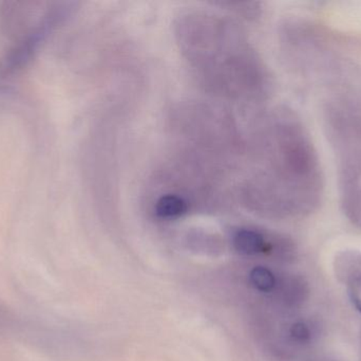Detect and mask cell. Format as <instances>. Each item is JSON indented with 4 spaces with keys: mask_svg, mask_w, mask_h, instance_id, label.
I'll list each match as a JSON object with an SVG mask.
<instances>
[{
    "mask_svg": "<svg viewBox=\"0 0 361 361\" xmlns=\"http://www.w3.org/2000/svg\"><path fill=\"white\" fill-rule=\"evenodd\" d=\"M324 196L319 155L298 114L275 107L259 117L246 135L235 199L267 215L305 218Z\"/></svg>",
    "mask_w": 361,
    "mask_h": 361,
    "instance_id": "6da1fadb",
    "label": "cell"
},
{
    "mask_svg": "<svg viewBox=\"0 0 361 361\" xmlns=\"http://www.w3.org/2000/svg\"><path fill=\"white\" fill-rule=\"evenodd\" d=\"M173 32L189 71L212 97L238 104L267 99L269 69L243 28L231 17L187 8L176 16Z\"/></svg>",
    "mask_w": 361,
    "mask_h": 361,
    "instance_id": "7a4b0ae2",
    "label": "cell"
},
{
    "mask_svg": "<svg viewBox=\"0 0 361 361\" xmlns=\"http://www.w3.org/2000/svg\"><path fill=\"white\" fill-rule=\"evenodd\" d=\"M167 157L210 182L235 191L246 135L223 106L197 100L176 104L169 114Z\"/></svg>",
    "mask_w": 361,
    "mask_h": 361,
    "instance_id": "3957f363",
    "label": "cell"
},
{
    "mask_svg": "<svg viewBox=\"0 0 361 361\" xmlns=\"http://www.w3.org/2000/svg\"><path fill=\"white\" fill-rule=\"evenodd\" d=\"M324 122L336 156L343 212L361 229V101L339 100L329 104Z\"/></svg>",
    "mask_w": 361,
    "mask_h": 361,
    "instance_id": "277c9868",
    "label": "cell"
},
{
    "mask_svg": "<svg viewBox=\"0 0 361 361\" xmlns=\"http://www.w3.org/2000/svg\"><path fill=\"white\" fill-rule=\"evenodd\" d=\"M334 271L345 286L350 302L361 315V252L345 250L337 254Z\"/></svg>",
    "mask_w": 361,
    "mask_h": 361,
    "instance_id": "5b68a950",
    "label": "cell"
},
{
    "mask_svg": "<svg viewBox=\"0 0 361 361\" xmlns=\"http://www.w3.org/2000/svg\"><path fill=\"white\" fill-rule=\"evenodd\" d=\"M221 6H224L227 10L233 11L235 14L247 19H255L261 13L260 4L258 2L248 1H228L221 2Z\"/></svg>",
    "mask_w": 361,
    "mask_h": 361,
    "instance_id": "8992f818",
    "label": "cell"
},
{
    "mask_svg": "<svg viewBox=\"0 0 361 361\" xmlns=\"http://www.w3.org/2000/svg\"><path fill=\"white\" fill-rule=\"evenodd\" d=\"M360 353H361V332L360 335Z\"/></svg>",
    "mask_w": 361,
    "mask_h": 361,
    "instance_id": "52a82bcc",
    "label": "cell"
}]
</instances>
